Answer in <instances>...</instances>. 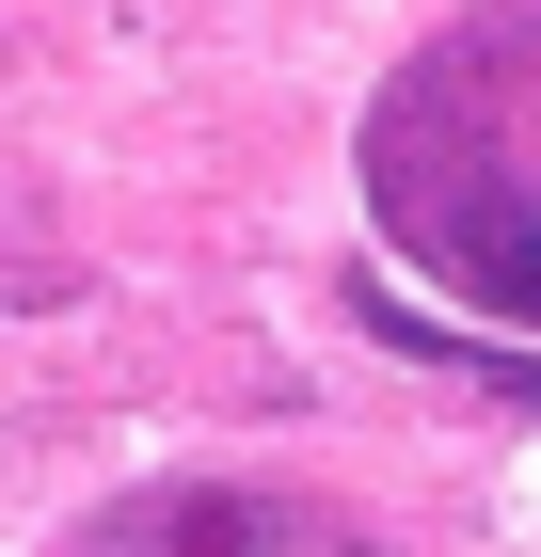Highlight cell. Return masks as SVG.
Masks as SVG:
<instances>
[]
</instances>
